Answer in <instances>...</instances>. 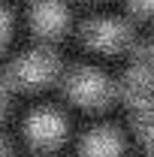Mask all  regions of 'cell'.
<instances>
[{"label": "cell", "mask_w": 154, "mask_h": 157, "mask_svg": "<svg viewBox=\"0 0 154 157\" xmlns=\"http://www.w3.org/2000/svg\"><path fill=\"white\" fill-rule=\"evenodd\" d=\"M0 157H12V151H9V145L0 139Z\"/></svg>", "instance_id": "11"}, {"label": "cell", "mask_w": 154, "mask_h": 157, "mask_svg": "<svg viewBox=\"0 0 154 157\" xmlns=\"http://www.w3.org/2000/svg\"><path fill=\"white\" fill-rule=\"evenodd\" d=\"M67 94L82 106H103L112 97V85L103 73H97L91 67H79L67 76Z\"/></svg>", "instance_id": "3"}, {"label": "cell", "mask_w": 154, "mask_h": 157, "mask_svg": "<svg viewBox=\"0 0 154 157\" xmlns=\"http://www.w3.org/2000/svg\"><path fill=\"white\" fill-rule=\"evenodd\" d=\"M145 55H151V58H154V36H151V42L145 45Z\"/></svg>", "instance_id": "12"}, {"label": "cell", "mask_w": 154, "mask_h": 157, "mask_svg": "<svg viewBox=\"0 0 154 157\" xmlns=\"http://www.w3.org/2000/svg\"><path fill=\"white\" fill-rule=\"evenodd\" d=\"M121 151H124L121 133L109 124L91 127L82 136V157H121Z\"/></svg>", "instance_id": "6"}, {"label": "cell", "mask_w": 154, "mask_h": 157, "mask_svg": "<svg viewBox=\"0 0 154 157\" xmlns=\"http://www.w3.org/2000/svg\"><path fill=\"white\" fill-rule=\"evenodd\" d=\"M121 91H124V100L130 106V115H133L142 145L148 151H154V67L151 63L130 67L124 73Z\"/></svg>", "instance_id": "1"}, {"label": "cell", "mask_w": 154, "mask_h": 157, "mask_svg": "<svg viewBox=\"0 0 154 157\" xmlns=\"http://www.w3.org/2000/svg\"><path fill=\"white\" fill-rule=\"evenodd\" d=\"M67 133V121L55 112V109H37L27 118V139L37 148H55Z\"/></svg>", "instance_id": "5"}, {"label": "cell", "mask_w": 154, "mask_h": 157, "mask_svg": "<svg viewBox=\"0 0 154 157\" xmlns=\"http://www.w3.org/2000/svg\"><path fill=\"white\" fill-rule=\"evenodd\" d=\"M130 6H133L136 12H142V15L154 12V0H130Z\"/></svg>", "instance_id": "8"}, {"label": "cell", "mask_w": 154, "mask_h": 157, "mask_svg": "<svg viewBox=\"0 0 154 157\" xmlns=\"http://www.w3.org/2000/svg\"><path fill=\"white\" fill-rule=\"evenodd\" d=\"M55 73H58V58L45 48H30V52H24L12 60L0 73V78L12 91V88H37L42 82H48Z\"/></svg>", "instance_id": "2"}, {"label": "cell", "mask_w": 154, "mask_h": 157, "mask_svg": "<svg viewBox=\"0 0 154 157\" xmlns=\"http://www.w3.org/2000/svg\"><path fill=\"white\" fill-rule=\"evenodd\" d=\"M6 94H9V88H6V82L0 78V118H3V112H6Z\"/></svg>", "instance_id": "10"}, {"label": "cell", "mask_w": 154, "mask_h": 157, "mask_svg": "<svg viewBox=\"0 0 154 157\" xmlns=\"http://www.w3.org/2000/svg\"><path fill=\"white\" fill-rule=\"evenodd\" d=\"M6 33H9V18H6V12L0 9V45H3V39H6Z\"/></svg>", "instance_id": "9"}, {"label": "cell", "mask_w": 154, "mask_h": 157, "mask_svg": "<svg viewBox=\"0 0 154 157\" xmlns=\"http://www.w3.org/2000/svg\"><path fill=\"white\" fill-rule=\"evenodd\" d=\"M30 24L39 33L55 36L67 27V6L60 0H33L30 3Z\"/></svg>", "instance_id": "7"}, {"label": "cell", "mask_w": 154, "mask_h": 157, "mask_svg": "<svg viewBox=\"0 0 154 157\" xmlns=\"http://www.w3.org/2000/svg\"><path fill=\"white\" fill-rule=\"evenodd\" d=\"M82 36H85V42L91 48L115 52V48H124L130 42L133 30H130L127 21H121V18H91V21H85Z\"/></svg>", "instance_id": "4"}]
</instances>
